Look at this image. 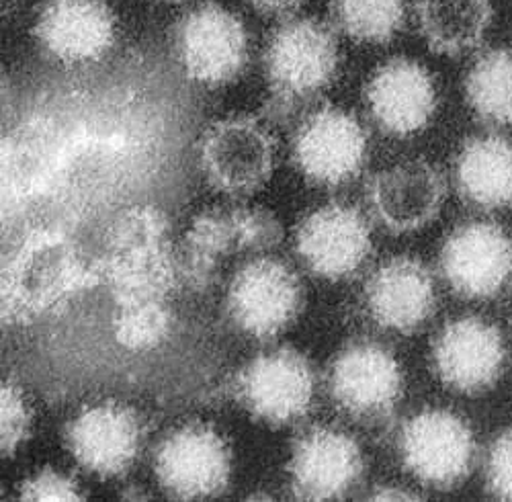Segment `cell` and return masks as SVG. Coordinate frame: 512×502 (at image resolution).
<instances>
[{"instance_id":"obj_10","label":"cell","mask_w":512,"mask_h":502,"mask_svg":"<svg viewBox=\"0 0 512 502\" xmlns=\"http://www.w3.org/2000/svg\"><path fill=\"white\" fill-rule=\"evenodd\" d=\"M144 427L134 408L103 402L84 408L66 429V445L87 472L103 480L123 476L134 466Z\"/></svg>"},{"instance_id":"obj_1","label":"cell","mask_w":512,"mask_h":502,"mask_svg":"<svg viewBox=\"0 0 512 502\" xmlns=\"http://www.w3.org/2000/svg\"><path fill=\"white\" fill-rule=\"evenodd\" d=\"M338 62V39L332 25L316 17L281 19L265 50L269 87L265 117L275 123L289 121L332 85Z\"/></svg>"},{"instance_id":"obj_7","label":"cell","mask_w":512,"mask_h":502,"mask_svg":"<svg viewBox=\"0 0 512 502\" xmlns=\"http://www.w3.org/2000/svg\"><path fill=\"white\" fill-rule=\"evenodd\" d=\"M154 472L168 496L205 500L226 492L232 478V451L209 425L170 431L154 453Z\"/></svg>"},{"instance_id":"obj_4","label":"cell","mask_w":512,"mask_h":502,"mask_svg":"<svg viewBox=\"0 0 512 502\" xmlns=\"http://www.w3.org/2000/svg\"><path fill=\"white\" fill-rule=\"evenodd\" d=\"M175 52L191 80L205 87H222L248 66L250 37L236 13L218 3H203L179 19Z\"/></svg>"},{"instance_id":"obj_30","label":"cell","mask_w":512,"mask_h":502,"mask_svg":"<svg viewBox=\"0 0 512 502\" xmlns=\"http://www.w3.org/2000/svg\"><path fill=\"white\" fill-rule=\"evenodd\" d=\"M19 498L33 502H78L84 500V494L72 476L62 474L54 468H44L23 480L19 488Z\"/></svg>"},{"instance_id":"obj_8","label":"cell","mask_w":512,"mask_h":502,"mask_svg":"<svg viewBox=\"0 0 512 502\" xmlns=\"http://www.w3.org/2000/svg\"><path fill=\"white\" fill-rule=\"evenodd\" d=\"M291 158L310 183L340 187L361 173L367 160V134L355 115L326 105L297 125Z\"/></svg>"},{"instance_id":"obj_20","label":"cell","mask_w":512,"mask_h":502,"mask_svg":"<svg viewBox=\"0 0 512 502\" xmlns=\"http://www.w3.org/2000/svg\"><path fill=\"white\" fill-rule=\"evenodd\" d=\"M453 179L469 205L480 209L512 205V142L494 134L467 140L455 158Z\"/></svg>"},{"instance_id":"obj_21","label":"cell","mask_w":512,"mask_h":502,"mask_svg":"<svg viewBox=\"0 0 512 502\" xmlns=\"http://www.w3.org/2000/svg\"><path fill=\"white\" fill-rule=\"evenodd\" d=\"M97 271L109 283L117 306L142 300H168L170 291L181 285L179 259L170 246L130 255H103Z\"/></svg>"},{"instance_id":"obj_17","label":"cell","mask_w":512,"mask_h":502,"mask_svg":"<svg viewBox=\"0 0 512 502\" xmlns=\"http://www.w3.org/2000/svg\"><path fill=\"white\" fill-rule=\"evenodd\" d=\"M367 199L373 216L394 234L431 224L445 201V181L426 160L398 162L369 179Z\"/></svg>"},{"instance_id":"obj_11","label":"cell","mask_w":512,"mask_h":502,"mask_svg":"<svg viewBox=\"0 0 512 502\" xmlns=\"http://www.w3.org/2000/svg\"><path fill=\"white\" fill-rule=\"evenodd\" d=\"M295 250L306 267L330 281L353 275L371 253V230L353 205L326 203L295 232Z\"/></svg>"},{"instance_id":"obj_16","label":"cell","mask_w":512,"mask_h":502,"mask_svg":"<svg viewBox=\"0 0 512 502\" xmlns=\"http://www.w3.org/2000/svg\"><path fill=\"white\" fill-rule=\"evenodd\" d=\"M369 115L377 128L394 138H410L431 123L437 89L431 72L408 58L381 64L365 87Z\"/></svg>"},{"instance_id":"obj_34","label":"cell","mask_w":512,"mask_h":502,"mask_svg":"<svg viewBox=\"0 0 512 502\" xmlns=\"http://www.w3.org/2000/svg\"><path fill=\"white\" fill-rule=\"evenodd\" d=\"M164 3H179V0H164Z\"/></svg>"},{"instance_id":"obj_32","label":"cell","mask_w":512,"mask_h":502,"mask_svg":"<svg viewBox=\"0 0 512 502\" xmlns=\"http://www.w3.org/2000/svg\"><path fill=\"white\" fill-rule=\"evenodd\" d=\"M250 7L267 17H277V19H289L297 11H300L308 0H248Z\"/></svg>"},{"instance_id":"obj_2","label":"cell","mask_w":512,"mask_h":502,"mask_svg":"<svg viewBox=\"0 0 512 502\" xmlns=\"http://www.w3.org/2000/svg\"><path fill=\"white\" fill-rule=\"evenodd\" d=\"M99 279V271L84 265L66 238L33 236L5 273V316L23 320L46 314Z\"/></svg>"},{"instance_id":"obj_19","label":"cell","mask_w":512,"mask_h":502,"mask_svg":"<svg viewBox=\"0 0 512 502\" xmlns=\"http://www.w3.org/2000/svg\"><path fill=\"white\" fill-rule=\"evenodd\" d=\"M365 302L379 326L408 334L433 316L435 283L420 261L392 259L367 281Z\"/></svg>"},{"instance_id":"obj_18","label":"cell","mask_w":512,"mask_h":502,"mask_svg":"<svg viewBox=\"0 0 512 502\" xmlns=\"http://www.w3.org/2000/svg\"><path fill=\"white\" fill-rule=\"evenodd\" d=\"M506 361L500 330L482 318H461L443 328L433 347V363L445 386L478 394L494 386Z\"/></svg>"},{"instance_id":"obj_12","label":"cell","mask_w":512,"mask_h":502,"mask_svg":"<svg viewBox=\"0 0 512 502\" xmlns=\"http://www.w3.org/2000/svg\"><path fill=\"white\" fill-rule=\"evenodd\" d=\"M33 35L62 64L97 62L115 44L117 17L107 0H44Z\"/></svg>"},{"instance_id":"obj_22","label":"cell","mask_w":512,"mask_h":502,"mask_svg":"<svg viewBox=\"0 0 512 502\" xmlns=\"http://www.w3.org/2000/svg\"><path fill=\"white\" fill-rule=\"evenodd\" d=\"M490 0H416L422 39L437 54L457 56L474 50L492 23Z\"/></svg>"},{"instance_id":"obj_29","label":"cell","mask_w":512,"mask_h":502,"mask_svg":"<svg viewBox=\"0 0 512 502\" xmlns=\"http://www.w3.org/2000/svg\"><path fill=\"white\" fill-rule=\"evenodd\" d=\"M33 416L25 404L23 392L5 382L0 390V451L5 457L15 455L17 449L31 435Z\"/></svg>"},{"instance_id":"obj_3","label":"cell","mask_w":512,"mask_h":502,"mask_svg":"<svg viewBox=\"0 0 512 502\" xmlns=\"http://www.w3.org/2000/svg\"><path fill=\"white\" fill-rule=\"evenodd\" d=\"M197 152L207 183L230 197L256 193L273 175L275 140L250 115H232L209 125Z\"/></svg>"},{"instance_id":"obj_26","label":"cell","mask_w":512,"mask_h":502,"mask_svg":"<svg viewBox=\"0 0 512 502\" xmlns=\"http://www.w3.org/2000/svg\"><path fill=\"white\" fill-rule=\"evenodd\" d=\"M170 328H173V314L166 300L119 304L113 318L117 343L130 351L156 349L168 339Z\"/></svg>"},{"instance_id":"obj_9","label":"cell","mask_w":512,"mask_h":502,"mask_svg":"<svg viewBox=\"0 0 512 502\" xmlns=\"http://www.w3.org/2000/svg\"><path fill=\"white\" fill-rule=\"evenodd\" d=\"M400 453L406 470L416 480L445 490L472 472L476 439L461 416L449 410H424L404 425Z\"/></svg>"},{"instance_id":"obj_24","label":"cell","mask_w":512,"mask_h":502,"mask_svg":"<svg viewBox=\"0 0 512 502\" xmlns=\"http://www.w3.org/2000/svg\"><path fill=\"white\" fill-rule=\"evenodd\" d=\"M338 31L363 44H388L404 25L406 0H330Z\"/></svg>"},{"instance_id":"obj_15","label":"cell","mask_w":512,"mask_h":502,"mask_svg":"<svg viewBox=\"0 0 512 502\" xmlns=\"http://www.w3.org/2000/svg\"><path fill=\"white\" fill-rule=\"evenodd\" d=\"M441 269L459 296L494 298L512 275V238L490 222L463 224L443 244Z\"/></svg>"},{"instance_id":"obj_13","label":"cell","mask_w":512,"mask_h":502,"mask_svg":"<svg viewBox=\"0 0 512 502\" xmlns=\"http://www.w3.org/2000/svg\"><path fill=\"white\" fill-rule=\"evenodd\" d=\"M404 388L396 357L375 343H355L330 369L334 402L361 421H379L394 412Z\"/></svg>"},{"instance_id":"obj_6","label":"cell","mask_w":512,"mask_h":502,"mask_svg":"<svg viewBox=\"0 0 512 502\" xmlns=\"http://www.w3.org/2000/svg\"><path fill=\"white\" fill-rule=\"evenodd\" d=\"M304 306L300 277L283 261L254 259L232 279L226 312L232 322L256 341H271L289 328Z\"/></svg>"},{"instance_id":"obj_27","label":"cell","mask_w":512,"mask_h":502,"mask_svg":"<svg viewBox=\"0 0 512 502\" xmlns=\"http://www.w3.org/2000/svg\"><path fill=\"white\" fill-rule=\"evenodd\" d=\"M183 253L216 263H220L224 255L238 253L232 209H207V212H201L187 230Z\"/></svg>"},{"instance_id":"obj_5","label":"cell","mask_w":512,"mask_h":502,"mask_svg":"<svg viewBox=\"0 0 512 502\" xmlns=\"http://www.w3.org/2000/svg\"><path fill=\"white\" fill-rule=\"evenodd\" d=\"M316 375L300 351L281 347L256 355L236 378L234 394L242 408L271 427L304 418L314 402Z\"/></svg>"},{"instance_id":"obj_23","label":"cell","mask_w":512,"mask_h":502,"mask_svg":"<svg viewBox=\"0 0 512 502\" xmlns=\"http://www.w3.org/2000/svg\"><path fill=\"white\" fill-rule=\"evenodd\" d=\"M465 97L480 121L512 128V50L482 54L465 78Z\"/></svg>"},{"instance_id":"obj_25","label":"cell","mask_w":512,"mask_h":502,"mask_svg":"<svg viewBox=\"0 0 512 502\" xmlns=\"http://www.w3.org/2000/svg\"><path fill=\"white\" fill-rule=\"evenodd\" d=\"M170 246L168 220L150 205L123 209L105 234V255H130Z\"/></svg>"},{"instance_id":"obj_28","label":"cell","mask_w":512,"mask_h":502,"mask_svg":"<svg viewBox=\"0 0 512 502\" xmlns=\"http://www.w3.org/2000/svg\"><path fill=\"white\" fill-rule=\"evenodd\" d=\"M238 253H263L283 240V224L263 207H234Z\"/></svg>"},{"instance_id":"obj_31","label":"cell","mask_w":512,"mask_h":502,"mask_svg":"<svg viewBox=\"0 0 512 502\" xmlns=\"http://www.w3.org/2000/svg\"><path fill=\"white\" fill-rule=\"evenodd\" d=\"M488 488L502 500H512V429L502 433L488 455Z\"/></svg>"},{"instance_id":"obj_14","label":"cell","mask_w":512,"mask_h":502,"mask_svg":"<svg viewBox=\"0 0 512 502\" xmlns=\"http://www.w3.org/2000/svg\"><path fill=\"white\" fill-rule=\"evenodd\" d=\"M287 474L297 500H336L361 480L363 453L347 433L316 427L295 441Z\"/></svg>"},{"instance_id":"obj_33","label":"cell","mask_w":512,"mask_h":502,"mask_svg":"<svg viewBox=\"0 0 512 502\" xmlns=\"http://www.w3.org/2000/svg\"><path fill=\"white\" fill-rule=\"evenodd\" d=\"M371 500H420V496L396 486H381L373 490Z\"/></svg>"}]
</instances>
